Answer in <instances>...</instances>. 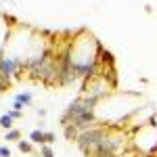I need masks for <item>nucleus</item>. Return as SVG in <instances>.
<instances>
[{"label": "nucleus", "mask_w": 157, "mask_h": 157, "mask_svg": "<svg viewBox=\"0 0 157 157\" xmlns=\"http://www.w3.org/2000/svg\"><path fill=\"white\" fill-rule=\"evenodd\" d=\"M103 48V44L90 34H78L69 42V59L80 78H97L101 75V63H98V52Z\"/></svg>", "instance_id": "f257e3e1"}, {"label": "nucleus", "mask_w": 157, "mask_h": 157, "mask_svg": "<svg viewBox=\"0 0 157 157\" xmlns=\"http://www.w3.org/2000/svg\"><path fill=\"white\" fill-rule=\"evenodd\" d=\"M109 134L107 128H103V126H92V128H88V130H82L80 132V136H78V145L82 147V151H86V153H90L94 147L105 138Z\"/></svg>", "instance_id": "f03ea898"}, {"label": "nucleus", "mask_w": 157, "mask_h": 157, "mask_svg": "<svg viewBox=\"0 0 157 157\" xmlns=\"http://www.w3.org/2000/svg\"><path fill=\"white\" fill-rule=\"evenodd\" d=\"M120 147H121V143H120V138H115V136H105L101 143H98L94 149H92V153L97 157H113L117 151H120Z\"/></svg>", "instance_id": "7ed1b4c3"}, {"label": "nucleus", "mask_w": 157, "mask_h": 157, "mask_svg": "<svg viewBox=\"0 0 157 157\" xmlns=\"http://www.w3.org/2000/svg\"><path fill=\"white\" fill-rule=\"evenodd\" d=\"M32 92H19V94H15V98H13V109H17V111H23V107H27V105H32Z\"/></svg>", "instance_id": "20e7f679"}, {"label": "nucleus", "mask_w": 157, "mask_h": 157, "mask_svg": "<svg viewBox=\"0 0 157 157\" xmlns=\"http://www.w3.org/2000/svg\"><path fill=\"white\" fill-rule=\"evenodd\" d=\"M29 140L36 143V145H44V132L42 130H32L29 132Z\"/></svg>", "instance_id": "39448f33"}, {"label": "nucleus", "mask_w": 157, "mask_h": 157, "mask_svg": "<svg viewBox=\"0 0 157 157\" xmlns=\"http://www.w3.org/2000/svg\"><path fill=\"white\" fill-rule=\"evenodd\" d=\"M17 147H19L21 153H32V151H34V143H32V140H23V138L17 140Z\"/></svg>", "instance_id": "423d86ee"}, {"label": "nucleus", "mask_w": 157, "mask_h": 157, "mask_svg": "<svg viewBox=\"0 0 157 157\" xmlns=\"http://www.w3.org/2000/svg\"><path fill=\"white\" fill-rule=\"evenodd\" d=\"M4 140H21V132L17 128H11L4 132Z\"/></svg>", "instance_id": "0eeeda50"}, {"label": "nucleus", "mask_w": 157, "mask_h": 157, "mask_svg": "<svg viewBox=\"0 0 157 157\" xmlns=\"http://www.w3.org/2000/svg\"><path fill=\"white\" fill-rule=\"evenodd\" d=\"M0 128H4V130H11L13 128V117L9 113H4V115L0 117Z\"/></svg>", "instance_id": "6e6552de"}, {"label": "nucleus", "mask_w": 157, "mask_h": 157, "mask_svg": "<svg viewBox=\"0 0 157 157\" xmlns=\"http://www.w3.org/2000/svg\"><path fill=\"white\" fill-rule=\"evenodd\" d=\"M40 155L42 157H55L52 145H40Z\"/></svg>", "instance_id": "1a4fd4ad"}, {"label": "nucleus", "mask_w": 157, "mask_h": 157, "mask_svg": "<svg viewBox=\"0 0 157 157\" xmlns=\"http://www.w3.org/2000/svg\"><path fill=\"white\" fill-rule=\"evenodd\" d=\"M57 140V134L55 132H44V145H52Z\"/></svg>", "instance_id": "9d476101"}, {"label": "nucleus", "mask_w": 157, "mask_h": 157, "mask_svg": "<svg viewBox=\"0 0 157 157\" xmlns=\"http://www.w3.org/2000/svg\"><path fill=\"white\" fill-rule=\"evenodd\" d=\"M6 113H9V115H11L13 120H21V117H23V111H17V109H9V111H6Z\"/></svg>", "instance_id": "9b49d317"}, {"label": "nucleus", "mask_w": 157, "mask_h": 157, "mask_svg": "<svg viewBox=\"0 0 157 157\" xmlns=\"http://www.w3.org/2000/svg\"><path fill=\"white\" fill-rule=\"evenodd\" d=\"M9 84H11V80H6V78L0 73V92H2V90H6V88H9Z\"/></svg>", "instance_id": "f8f14e48"}, {"label": "nucleus", "mask_w": 157, "mask_h": 157, "mask_svg": "<svg viewBox=\"0 0 157 157\" xmlns=\"http://www.w3.org/2000/svg\"><path fill=\"white\" fill-rule=\"evenodd\" d=\"M0 157H11V149L9 147H0Z\"/></svg>", "instance_id": "ddd939ff"}]
</instances>
